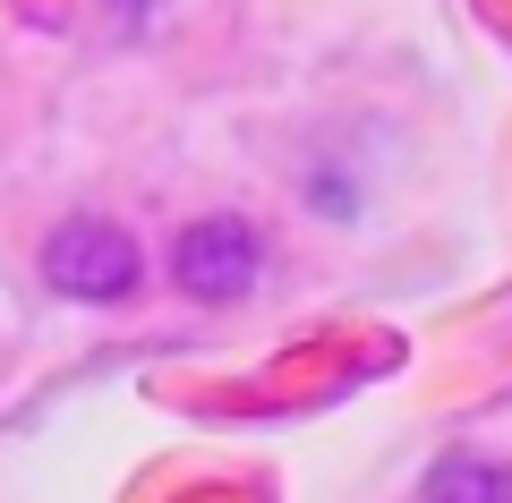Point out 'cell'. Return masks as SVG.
Here are the masks:
<instances>
[{
    "mask_svg": "<svg viewBox=\"0 0 512 503\" xmlns=\"http://www.w3.org/2000/svg\"><path fill=\"white\" fill-rule=\"evenodd\" d=\"M43 282H52L60 299H77V307H120V299L146 290V248H137L120 222L77 214V222H60V231L43 239Z\"/></svg>",
    "mask_w": 512,
    "mask_h": 503,
    "instance_id": "obj_1",
    "label": "cell"
},
{
    "mask_svg": "<svg viewBox=\"0 0 512 503\" xmlns=\"http://www.w3.org/2000/svg\"><path fill=\"white\" fill-rule=\"evenodd\" d=\"M256 273H265V231L248 214H205L171 239V282L188 290L197 307H222V299H248Z\"/></svg>",
    "mask_w": 512,
    "mask_h": 503,
    "instance_id": "obj_2",
    "label": "cell"
},
{
    "mask_svg": "<svg viewBox=\"0 0 512 503\" xmlns=\"http://www.w3.org/2000/svg\"><path fill=\"white\" fill-rule=\"evenodd\" d=\"M427 503H512V461L487 452H444L427 469Z\"/></svg>",
    "mask_w": 512,
    "mask_h": 503,
    "instance_id": "obj_3",
    "label": "cell"
},
{
    "mask_svg": "<svg viewBox=\"0 0 512 503\" xmlns=\"http://www.w3.org/2000/svg\"><path fill=\"white\" fill-rule=\"evenodd\" d=\"M103 9H111L120 26H146V18H154V0H103Z\"/></svg>",
    "mask_w": 512,
    "mask_h": 503,
    "instance_id": "obj_4",
    "label": "cell"
}]
</instances>
